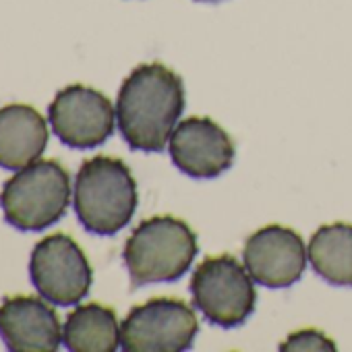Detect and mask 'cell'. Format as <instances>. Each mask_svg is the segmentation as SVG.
Returning <instances> with one entry per match:
<instances>
[{"label":"cell","mask_w":352,"mask_h":352,"mask_svg":"<svg viewBox=\"0 0 352 352\" xmlns=\"http://www.w3.org/2000/svg\"><path fill=\"white\" fill-rule=\"evenodd\" d=\"M199 331L195 311L181 298L157 296L131 309L120 325L126 352H183Z\"/></svg>","instance_id":"6"},{"label":"cell","mask_w":352,"mask_h":352,"mask_svg":"<svg viewBox=\"0 0 352 352\" xmlns=\"http://www.w3.org/2000/svg\"><path fill=\"white\" fill-rule=\"evenodd\" d=\"M116 110L98 89L75 83L56 94L48 108L54 135L69 147L89 149L110 139Z\"/></svg>","instance_id":"8"},{"label":"cell","mask_w":352,"mask_h":352,"mask_svg":"<svg viewBox=\"0 0 352 352\" xmlns=\"http://www.w3.org/2000/svg\"><path fill=\"white\" fill-rule=\"evenodd\" d=\"M197 234L185 220L153 216L129 236L122 259L135 286L174 282L189 272L197 257Z\"/></svg>","instance_id":"3"},{"label":"cell","mask_w":352,"mask_h":352,"mask_svg":"<svg viewBox=\"0 0 352 352\" xmlns=\"http://www.w3.org/2000/svg\"><path fill=\"white\" fill-rule=\"evenodd\" d=\"M63 342L71 352H114L120 346L118 317L98 302L79 305L65 321Z\"/></svg>","instance_id":"13"},{"label":"cell","mask_w":352,"mask_h":352,"mask_svg":"<svg viewBox=\"0 0 352 352\" xmlns=\"http://www.w3.org/2000/svg\"><path fill=\"white\" fill-rule=\"evenodd\" d=\"M313 270L333 286H352V224H325L309 243Z\"/></svg>","instance_id":"14"},{"label":"cell","mask_w":352,"mask_h":352,"mask_svg":"<svg viewBox=\"0 0 352 352\" xmlns=\"http://www.w3.org/2000/svg\"><path fill=\"white\" fill-rule=\"evenodd\" d=\"M183 110V79L160 63L139 65L118 91V131L131 149L162 151Z\"/></svg>","instance_id":"1"},{"label":"cell","mask_w":352,"mask_h":352,"mask_svg":"<svg viewBox=\"0 0 352 352\" xmlns=\"http://www.w3.org/2000/svg\"><path fill=\"white\" fill-rule=\"evenodd\" d=\"M137 183L131 168L108 155L85 160L75 181V214L87 232L112 236L137 210Z\"/></svg>","instance_id":"2"},{"label":"cell","mask_w":352,"mask_h":352,"mask_svg":"<svg viewBox=\"0 0 352 352\" xmlns=\"http://www.w3.org/2000/svg\"><path fill=\"white\" fill-rule=\"evenodd\" d=\"M243 259L257 284L265 288H288L305 274L309 253L296 230L272 224L247 239Z\"/></svg>","instance_id":"9"},{"label":"cell","mask_w":352,"mask_h":352,"mask_svg":"<svg viewBox=\"0 0 352 352\" xmlns=\"http://www.w3.org/2000/svg\"><path fill=\"white\" fill-rule=\"evenodd\" d=\"M0 338L13 352H54L60 346V321L38 296H7L0 305Z\"/></svg>","instance_id":"11"},{"label":"cell","mask_w":352,"mask_h":352,"mask_svg":"<svg viewBox=\"0 0 352 352\" xmlns=\"http://www.w3.org/2000/svg\"><path fill=\"white\" fill-rule=\"evenodd\" d=\"M168 149L174 166L193 179H216L234 162L230 135L208 116H189L176 124Z\"/></svg>","instance_id":"10"},{"label":"cell","mask_w":352,"mask_h":352,"mask_svg":"<svg viewBox=\"0 0 352 352\" xmlns=\"http://www.w3.org/2000/svg\"><path fill=\"white\" fill-rule=\"evenodd\" d=\"M71 204V176L56 160L21 168L0 191L5 220L17 230H44L56 224Z\"/></svg>","instance_id":"4"},{"label":"cell","mask_w":352,"mask_h":352,"mask_svg":"<svg viewBox=\"0 0 352 352\" xmlns=\"http://www.w3.org/2000/svg\"><path fill=\"white\" fill-rule=\"evenodd\" d=\"M282 350H336V344L317 329H300L288 336Z\"/></svg>","instance_id":"15"},{"label":"cell","mask_w":352,"mask_h":352,"mask_svg":"<svg viewBox=\"0 0 352 352\" xmlns=\"http://www.w3.org/2000/svg\"><path fill=\"white\" fill-rule=\"evenodd\" d=\"M30 276L36 290L46 300L60 307L83 300L94 280L91 265L81 247L60 232L46 236L34 247Z\"/></svg>","instance_id":"7"},{"label":"cell","mask_w":352,"mask_h":352,"mask_svg":"<svg viewBox=\"0 0 352 352\" xmlns=\"http://www.w3.org/2000/svg\"><path fill=\"white\" fill-rule=\"evenodd\" d=\"M48 122L32 106L11 104L0 108V168L21 170L44 153Z\"/></svg>","instance_id":"12"},{"label":"cell","mask_w":352,"mask_h":352,"mask_svg":"<svg viewBox=\"0 0 352 352\" xmlns=\"http://www.w3.org/2000/svg\"><path fill=\"white\" fill-rule=\"evenodd\" d=\"M253 278L232 255L206 257L191 278V296L204 317L220 327L243 325L255 309Z\"/></svg>","instance_id":"5"}]
</instances>
